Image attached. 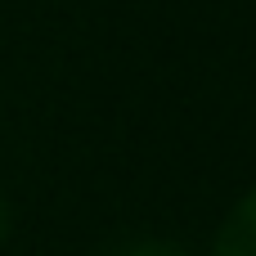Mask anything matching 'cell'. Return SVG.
<instances>
[{"label": "cell", "instance_id": "obj_1", "mask_svg": "<svg viewBox=\"0 0 256 256\" xmlns=\"http://www.w3.org/2000/svg\"><path fill=\"white\" fill-rule=\"evenodd\" d=\"M212 256H256V189L225 216Z\"/></svg>", "mask_w": 256, "mask_h": 256}, {"label": "cell", "instance_id": "obj_2", "mask_svg": "<svg viewBox=\"0 0 256 256\" xmlns=\"http://www.w3.org/2000/svg\"><path fill=\"white\" fill-rule=\"evenodd\" d=\"M117 256H189V252L176 248V243H130V248H122Z\"/></svg>", "mask_w": 256, "mask_h": 256}, {"label": "cell", "instance_id": "obj_3", "mask_svg": "<svg viewBox=\"0 0 256 256\" xmlns=\"http://www.w3.org/2000/svg\"><path fill=\"white\" fill-rule=\"evenodd\" d=\"M0 234H4V202H0Z\"/></svg>", "mask_w": 256, "mask_h": 256}]
</instances>
